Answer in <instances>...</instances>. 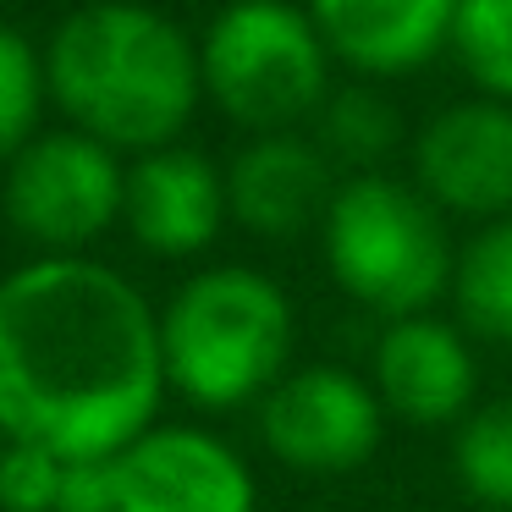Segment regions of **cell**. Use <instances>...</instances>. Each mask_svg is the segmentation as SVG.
Returning a JSON list of instances; mask_svg holds the SVG:
<instances>
[{"instance_id": "6da1fadb", "label": "cell", "mask_w": 512, "mask_h": 512, "mask_svg": "<svg viewBox=\"0 0 512 512\" xmlns=\"http://www.w3.org/2000/svg\"><path fill=\"white\" fill-rule=\"evenodd\" d=\"M166 386L160 320L133 281L83 254H45L0 281V435L61 463L116 457Z\"/></svg>"}, {"instance_id": "7a4b0ae2", "label": "cell", "mask_w": 512, "mask_h": 512, "mask_svg": "<svg viewBox=\"0 0 512 512\" xmlns=\"http://www.w3.org/2000/svg\"><path fill=\"white\" fill-rule=\"evenodd\" d=\"M45 89L105 149L155 155L188 127L204 72L177 23L138 0H94L56 28Z\"/></svg>"}, {"instance_id": "3957f363", "label": "cell", "mask_w": 512, "mask_h": 512, "mask_svg": "<svg viewBox=\"0 0 512 512\" xmlns=\"http://www.w3.org/2000/svg\"><path fill=\"white\" fill-rule=\"evenodd\" d=\"M292 353V303L248 265L193 276L160 314L166 380L199 408H237L281 380Z\"/></svg>"}, {"instance_id": "277c9868", "label": "cell", "mask_w": 512, "mask_h": 512, "mask_svg": "<svg viewBox=\"0 0 512 512\" xmlns=\"http://www.w3.org/2000/svg\"><path fill=\"white\" fill-rule=\"evenodd\" d=\"M325 265L364 309L413 320L452 276L441 215L391 177H353L325 210Z\"/></svg>"}, {"instance_id": "5b68a950", "label": "cell", "mask_w": 512, "mask_h": 512, "mask_svg": "<svg viewBox=\"0 0 512 512\" xmlns=\"http://www.w3.org/2000/svg\"><path fill=\"white\" fill-rule=\"evenodd\" d=\"M325 61L320 28L292 0H232L199 50L210 100L254 133H287L325 105Z\"/></svg>"}, {"instance_id": "8992f818", "label": "cell", "mask_w": 512, "mask_h": 512, "mask_svg": "<svg viewBox=\"0 0 512 512\" xmlns=\"http://www.w3.org/2000/svg\"><path fill=\"white\" fill-rule=\"evenodd\" d=\"M127 204V171L116 149L83 133H50L12 160L6 215L23 237L50 254H78L105 232Z\"/></svg>"}, {"instance_id": "52a82bcc", "label": "cell", "mask_w": 512, "mask_h": 512, "mask_svg": "<svg viewBox=\"0 0 512 512\" xmlns=\"http://www.w3.org/2000/svg\"><path fill=\"white\" fill-rule=\"evenodd\" d=\"M259 435L287 468L347 474L380 446V397L347 369H298L270 386Z\"/></svg>"}, {"instance_id": "ba28073f", "label": "cell", "mask_w": 512, "mask_h": 512, "mask_svg": "<svg viewBox=\"0 0 512 512\" xmlns=\"http://www.w3.org/2000/svg\"><path fill=\"white\" fill-rule=\"evenodd\" d=\"M116 512H254V474L204 430H144L116 452Z\"/></svg>"}, {"instance_id": "9c48e42d", "label": "cell", "mask_w": 512, "mask_h": 512, "mask_svg": "<svg viewBox=\"0 0 512 512\" xmlns=\"http://www.w3.org/2000/svg\"><path fill=\"white\" fill-rule=\"evenodd\" d=\"M419 182L457 215H512V105L463 100L446 105L413 149Z\"/></svg>"}, {"instance_id": "30bf717a", "label": "cell", "mask_w": 512, "mask_h": 512, "mask_svg": "<svg viewBox=\"0 0 512 512\" xmlns=\"http://www.w3.org/2000/svg\"><path fill=\"white\" fill-rule=\"evenodd\" d=\"M226 215V177L193 149H155L127 171L122 221L160 259H188L215 243Z\"/></svg>"}, {"instance_id": "8fae6325", "label": "cell", "mask_w": 512, "mask_h": 512, "mask_svg": "<svg viewBox=\"0 0 512 512\" xmlns=\"http://www.w3.org/2000/svg\"><path fill=\"white\" fill-rule=\"evenodd\" d=\"M463 0H309L325 50L375 78L424 67L452 39Z\"/></svg>"}, {"instance_id": "7c38bea8", "label": "cell", "mask_w": 512, "mask_h": 512, "mask_svg": "<svg viewBox=\"0 0 512 512\" xmlns=\"http://www.w3.org/2000/svg\"><path fill=\"white\" fill-rule=\"evenodd\" d=\"M375 386L391 413L413 424H452L474 397V353L441 320H397L375 347Z\"/></svg>"}, {"instance_id": "4fadbf2b", "label": "cell", "mask_w": 512, "mask_h": 512, "mask_svg": "<svg viewBox=\"0 0 512 512\" xmlns=\"http://www.w3.org/2000/svg\"><path fill=\"white\" fill-rule=\"evenodd\" d=\"M331 166L298 133H265L226 171V210L259 237H292L331 210Z\"/></svg>"}, {"instance_id": "5bb4252c", "label": "cell", "mask_w": 512, "mask_h": 512, "mask_svg": "<svg viewBox=\"0 0 512 512\" xmlns=\"http://www.w3.org/2000/svg\"><path fill=\"white\" fill-rule=\"evenodd\" d=\"M452 292H457V309H463L468 331L512 342V215L490 221L463 248V259L452 270Z\"/></svg>"}, {"instance_id": "9a60e30c", "label": "cell", "mask_w": 512, "mask_h": 512, "mask_svg": "<svg viewBox=\"0 0 512 512\" xmlns=\"http://www.w3.org/2000/svg\"><path fill=\"white\" fill-rule=\"evenodd\" d=\"M457 479L485 507L512 512V397L479 408L457 430Z\"/></svg>"}, {"instance_id": "2e32d148", "label": "cell", "mask_w": 512, "mask_h": 512, "mask_svg": "<svg viewBox=\"0 0 512 512\" xmlns=\"http://www.w3.org/2000/svg\"><path fill=\"white\" fill-rule=\"evenodd\" d=\"M452 45L490 100L512 105V0H463Z\"/></svg>"}, {"instance_id": "e0dca14e", "label": "cell", "mask_w": 512, "mask_h": 512, "mask_svg": "<svg viewBox=\"0 0 512 512\" xmlns=\"http://www.w3.org/2000/svg\"><path fill=\"white\" fill-rule=\"evenodd\" d=\"M45 100V56H34L17 28L0 23V160H17Z\"/></svg>"}, {"instance_id": "ac0fdd59", "label": "cell", "mask_w": 512, "mask_h": 512, "mask_svg": "<svg viewBox=\"0 0 512 512\" xmlns=\"http://www.w3.org/2000/svg\"><path fill=\"white\" fill-rule=\"evenodd\" d=\"M61 463L45 446H23L12 441L0 452V507L6 512H56L61 507Z\"/></svg>"}, {"instance_id": "d6986e66", "label": "cell", "mask_w": 512, "mask_h": 512, "mask_svg": "<svg viewBox=\"0 0 512 512\" xmlns=\"http://www.w3.org/2000/svg\"><path fill=\"white\" fill-rule=\"evenodd\" d=\"M397 138V122L391 111L375 100V94H336L331 111H325V144L347 160H369V155H386V144Z\"/></svg>"}, {"instance_id": "ffe728a7", "label": "cell", "mask_w": 512, "mask_h": 512, "mask_svg": "<svg viewBox=\"0 0 512 512\" xmlns=\"http://www.w3.org/2000/svg\"><path fill=\"white\" fill-rule=\"evenodd\" d=\"M56 512H116V457H83V463H67Z\"/></svg>"}]
</instances>
